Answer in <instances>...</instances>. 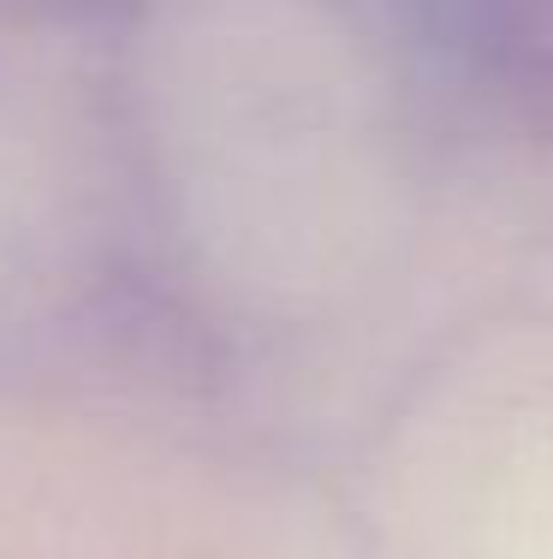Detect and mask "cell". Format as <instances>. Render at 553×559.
<instances>
[{
	"label": "cell",
	"instance_id": "6da1fadb",
	"mask_svg": "<svg viewBox=\"0 0 553 559\" xmlns=\"http://www.w3.org/2000/svg\"><path fill=\"white\" fill-rule=\"evenodd\" d=\"M65 7H84V0H65Z\"/></svg>",
	"mask_w": 553,
	"mask_h": 559
}]
</instances>
